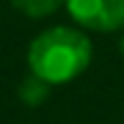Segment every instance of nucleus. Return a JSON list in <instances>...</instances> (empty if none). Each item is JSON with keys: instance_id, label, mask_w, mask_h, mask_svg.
<instances>
[{"instance_id": "nucleus-1", "label": "nucleus", "mask_w": 124, "mask_h": 124, "mask_svg": "<svg viewBox=\"0 0 124 124\" xmlns=\"http://www.w3.org/2000/svg\"><path fill=\"white\" fill-rule=\"evenodd\" d=\"M94 56L91 38L74 25H53L41 31L28 46V69L51 86L78 78Z\"/></svg>"}, {"instance_id": "nucleus-2", "label": "nucleus", "mask_w": 124, "mask_h": 124, "mask_svg": "<svg viewBox=\"0 0 124 124\" xmlns=\"http://www.w3.org/2000/svg\"><path fill=\"white\" fill-rule=\"evenodd\" d=\"M63 5L81 31H124V0H63Z\"/></svg>"}, {"instance_id": "nucleus-3", "label": "nucleus", "mask_w": 124, "mask_h": 124, "mask_svg": "<svg viewBox=\"0 0 124 124\" xmlns=\"http://www.w3.org/2000/svg\"><path fill=\"white\" fill-rule=\"evenodd\" d=\"M48 91H51V84H46L43 78H38V76H28L23 84H20V89H18V94H20V99H23V104L28 106H38V104H43V101L48 99Z\"/></svg>"}, {"instance_id": "nucleus-4", "label": "nucleus", "mask_w": 124, "mask_h": 124, "mask_svg": "<svg viewBox=\"0 0 124 124\" xmlns=\"http://www.w3.org/2000/svg\"><path fill=\"white\" fill-rule=\"evenodd\" d=\"M10 3L28 18H48L63 5V0H10Z\"/></svg>"}, {"instance_id": "nucleus-5", "label": "nucleus", "mask_w": 124, "mask_h": 124, "mask_svg": "<svg viewBox=\"0 0 124 124\" xmlns=\"http://www.w3.org/2000/svg\"><path fill=\"white\" fill-rule=\"evenodd\" d=\"M119 53H122V58H124V31H122V38H119Z\"/></svg>"}]
</instances>
